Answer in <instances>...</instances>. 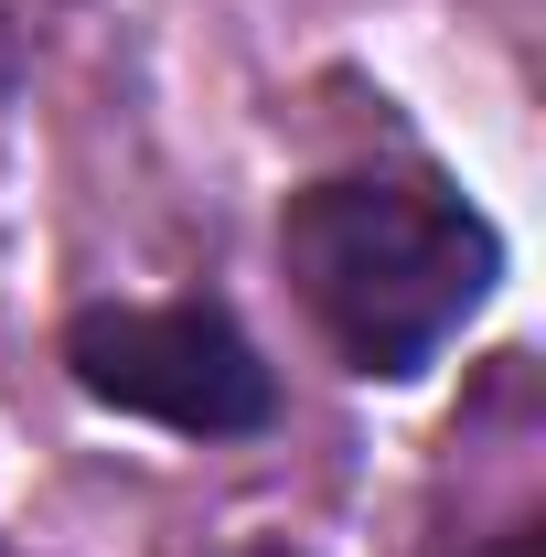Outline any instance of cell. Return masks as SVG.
I'll return each instance as SVG.
<instances>
[{
  "mask_svg": "<svg viewBox=\"0 0 546 557\" xmlns=\"http://www.w3.org/2000/svg\"><path fill=\"white\" fill-rule=\"evenodd\" d=\"M278 258L353 375H418L493 300V269H504L493 225L461 194L397 183V172H343L289 194Z\"/></svg>",
  "mask_w": 546,
  "mask_h": 557,
  "instance_id": "cell-1",
  "label": "cell"
},
{
  "mask_svg": "<svg viewBox=\"0 0 546 557\" xmlns=\"http://www.w3.org/2000/svg\"><path fill=\"white\" fill-rule=\"evenodd\" d=\"M65 364L97 408H129L183 440H258L278 418V375L214 300H97L65 322Z\"/></svg>",
  "mask_w": 546,
  "mask_h": 557,
  "instance_id": "cell-2",
  "label": "cell"
},
{
  "mask_svg": "<svg viewBox=\"0 0 546 557\" xmlns=\"http://www.w3.org/2000/svg\"><path fill=\"white\" fill-rule=\"evenodd\" d=\"M482 557H546V525H536V515H525V525H504V536H493V547H482Z\"/></svg>",
  "mask_w": 546,
  "mask_h": 557,
  "instance_id": "cell-3",
  "label": "cell"
},
{
  "mask_svg": "<svg viewBox=\"0 0 546 557\" xmlns=\"http://www.w3.org/2000/svg\"><path fill=\"white\" fill-rule=\"evenodd\" d=\"M22 86V33H11V11H0V97Z\"/></svg>",
  "mask_w": 546,
  "mask_h": 557,
  "instance_id": "cell-4",
  "label": "cell"
},
{
  "mask_svg": "<svg viewBox=\"0 0 546 557\" xmlns=\"http://www.w3.org/2000/svg\"><path fill=\"white\" fill-rule=\"evenodd\" d=\"M258 557H278V547H258Z\"/></svg>",
  "mask_w": 546,
  "mask_h": 557,
  "instance_id": "cell-5",
  "label": "cell"
}]
</instances>
